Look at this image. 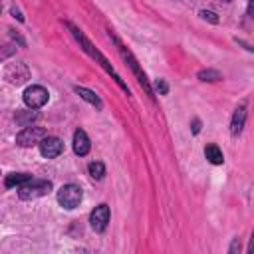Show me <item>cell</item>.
I'll return each mask as SVG.
<instances>
[{
  "mask_svg": "<svg viewBox=\"0 0 254 254\" xmlns=\"http://www.w3.org/2000/svg\"><path fill=\"white\" fill-rule=\"evenodd\" d=\"M30 179H34L32 175H28V173H12V175H8L6 177V181H4V185L10 189V187H20V185H24V183H28Z\"/></svg>",
  "mask_w": 254,
  "mask_h": 254,
  "instance_id": "cell-9",
  "label": "cell"
},
{
  "mask_svg": "<svg viewBox=\"0 0 254 254\" xmlns=\"http://www.w3.org/2000/svg\"><path fill=\"white\" fill-rule=\"evenodd\" d=\"M226 2H228V0H226Z\"/></svg>",
  "mask_w": 254,
  "mask_h": 254,
  "instance_id": "cell-15",
  "label": "cell"
},
{
  "mask_svg": "<svg viewBox=\"0 0 254 254\" xmlns=\"http://www.w3.org/2000/svg\"><path fill=\"white\" fill-rule=\"evenodd\" d=\"M200 16H202V18H208L210 22H218V20L214 18V14H212V12H200Z\"/></svg>",
  "mask_w": 254,
  "mask_h": 254,
  "instance_id": "cell-14",
  "label": "cell"
},
{
  "mask_svg": "<svg viewBox=\"0 0 254 254\" xmlns=\"http://www.w3.org/2000/svg\"><path fill=\"white\" fill-rule=\"evenodd\" d=\"M48 97H50V93H48V89L42 87V85H30V87H26V91H24V103H26L30 109H40V107H44V105L48 103Z\"/></svg>",
  "mask_w": 254,
  "mask_h": 254,
  "instance_id": "cell-3",
  "label": "cell"
},
{
  "mask_svg": "<svg viewBox=\"0 0 254 254\" xmlns=\"http://www.w3.org/2000/svg\"><path fill=\"white\" fill-rule=\"evenodd\" d=\"M89 222H91V228L95 232H103L107 222H109V206L107 204H99L91 210L89 214Z\"/></svg>",
  "mask_w": 254,
  "mask_h": 254,
  "instance_id": "cell-6",
  "label": "cell"
},
{
  "mask_svg": "<svg viewBox=\"0 0 254 254\" xmlns=\"http://www.w3.org/2000/svg\"><path fill=\"white\" fill-rule=\"evenodd\" d=\"M58 202H60L64 208H67V210L75 208V206L81 202V189H79L77 185H73V183L64 185V187L58 190Z\"/></svg>",
  "mask_w": 254,
  "mask_h": 254,
  "instance_id": "cell-2",
  "label": "cell"
},
{
  "mask_svg": "<svg viewBox=\"0 0 254 254\" xmlns=\"http://www.w3.org/2000/svg\"><path fill=\"white\" fill-rule=\"evenodd\" d=\"M75 91L85 99V101H89L91 105H97V107H101V101H99V97L93 93V91H89V89H85V87H75Z\"/></svg>",
  "mask_w": 254,
  "mask_h": 254,
  "instance_id": "cell-11",
  "label": "cell"
},
{
  "mask_svg": "<svg viewBox=\"0 0 254 254\" xmlns=\"http://www.w3.org/2000/svg\"><path fill=\"white\" fill-rule=\"evenodd\" d=\"M244 119H246V105L242 103L240 107H236L234 109V115H232V135H238L240 131H242V127H244Z\"/></svg>",
  "mask_w": 254,
  "mask_h": 254,
  "instance_id": "cell-8",
  "label": "cell"
},
{
  "mask_svg": "<svg viewBox=\"0 0 254 254\" xmlns=\"http://www.w3.org/2000/svg\"><path fill=\"white\" fill-rule=\"evenodd\" d=\"M44 137H46V131L42 127H38V125H26L16 135V143L20 147H32V145H38Z\"/></svg>",
  "mask_w": 254,
  "mask_h": 254,
  "instance_id": "cell-4",
  "label": "cell"
},
{
  "mask_svg": "<svg viewBox=\"0 0 254 254\" xmlns=\"http://www.w3.org/2000/svg\"><path fill=\"white\" fill-rule=\"evenodd\" d=\"M204 157H206L212 165H220V163L224 161V155H222V151H220L216 145H206V147H204Z\"/></svg>",
  "mask_w": 254,
  "mask_h": 254,
  "instance_id": "cell-10",
  "label": "cell"
},
{
  "mask_svg": "<svg viewBox=\"0 0 254 254\" xmlns=\"http://www.w3.org/2000/svg\"><path fill=\"white\" fill-rule=\"evenodd\" d=\"M38 145H40V153H42V157H46V159H54V157H58V155L64 151V143H62V139H58V137H50V135H46Z\"/></svg>",
  "mask_w": 254,
  "mask_h": 254,
  "instance_id": "cell-5",
  "label": "cell"
},
{
  "mask_svg": "<svg viewBox=\"0 0 254 254\" xmlns=\"http://www.w3.org/2000/svg\"><path fill=\"white\" fill-rule=\"evenodd\" d=\"M73 151H75V155H79V157H83V155L89 153V139H87L85 131H81V129H77V131L73 133Z\"/></svg>",
  "mask_w": 254,
  "mask_h": 254,
  "instance_id": "cell-7",
  "label": "cell"
},
{
  "mask_svg": "<svg viewBox=\"0 0 254 254\" xmlns=\"http://www.w3.org/2000/svg\"><path fill=\"white\" fill-rule=\"evenodd\" d=\"M87 171H89V175L93 177V179H103V175H105V167H103V163H99V161H95V163H89V167H87Z\"/></svg>",
  "mask_w": 254,
  "mask_h": 254,
  "instance_id": "cell-12",
  "label": "cell"
},
{
  "mask_svg": "<svg viewBox=\"0 0 254 254\" xmlns=\"http://www.w3.org/2000/svg\"><path fill=\"white\" fill-rule=\"evenodd\" d=\"M52 190V183L50 181H38V179H30L28 183L18 187V196L22 200H30V198H38L44 196Z\"/></svg>",
  "mask_w": 254,
  "mask_h": 254,
  "instance_id": "cell-1",
  "label": "cell"
},
{
  "mask_svg": "<svg viewBox=\"0 0 254 254\" xmlns=\"http://www.w3.org/2000/svg\"><path fill=\"white\" fill-rule=\"evenodd\" d=\"M198 77H212V81H216V79H220V73H216V71H200Z\"/></svg>",
  "mask_w": 254,
  "mask_h": 254,
  "instance_id": "cell-13",
  "label": "cell"
}]
</instances>
